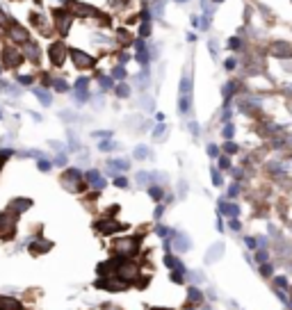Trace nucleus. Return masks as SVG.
Masks as SVG:
<instances>
[{"mask_svg": "<svg viewBox=\"0 0 292 310\" xmlns=\"http://www.w3.org/2000/svg\"><path fill=\"white\" fill-rule=\"evenodd\" d=\"M53 87L57 91H66L69 89V84H66V80H60V78H57V80H53Z\"/></svg>", "mask_w": 292, "mask_h": 310, "instance_id": "nucleus-12", "label": "nucleus"}, {"mask_svg": "<svg viewBox=\"0 0 292 310\" xmlns=\"http://www.w3.org/2000/svg\"><path fill=\"white\" fill-rule=\"evenodd\" d=\"M0 310H21V304H18L14 297H5V294H0Z\"/></svg>", "mask_w": 292, "mask_h": 310, "instance_id": "nucleus-9", "label": "nucleus"}, {"mask_svg": "<svg viewBox=\"0 0 292 310\" xmlns=\"http://www.w3.org/2000/svg\"><path fill=\"white\" fill-rule=\"evenodd\" d=\"M35 94H37V98H39V101H42L43 105H50V101H53V98H50V94H46L43 89H37Z\"/></svg>", "mask_w": 292, "mask_h": 310, "instance_id": "nucleus-11", "label": "nucleus"}, {"mask_svg": "<svg viewBox=\"0 0 292 310\" xmlns=\"http://www.w3.org/2000/svg\"><path fill=\"white\" fill-rule=\"evenodd\" d=\"M9 155H12V151H0V169H2V162H5Z\"/></svg>", "mask_w": 292, "mask_h": 310, "instance_id": "nucleus-15", "label": "nucleus"}, {"mask_svg": "<svg viewBox=\"0 0 292 310\" xmlns=\"http://www.w3.org/2000/svg\"><path fill=\"white\" fill-rule=\"evenodd\" d=\"M117 91H119V96H128V89H125V87H119Z\"/></svg>", "mask_w": 292, "mask_h": 310, "instance_id": "nucleus-18", "label": "nucleus"}, {"mask_svg": "<svg viewBox=\"0 0 292 310\" xmlns=\"http://www.w3.org/2000/svg\"><path fill=\"white\" fill-rule=\"evenodd\" d=\"M48 55H50V62H53L55 66H62L66 60V46L64 41H55L48 46Z\"/></svg>", "mask_w": 292, "mask_h": 310, "instance_id": "nucleus-3", "label": "nucleus"}, {"mask_svg": "<svg viewBox=\"0 0 292 310\" xmlns=\"http://www.w3.org/2000/svg\"><path fill=\"white\" fill-rule=\"evenodd\" d=\"M23 57H28L30 62H39L42 60V50H39V46H37V41H28L23 43Z\"/></svg>", "mask_w": 292, "mask_h": 310, "instance_id": "nucleus-5", "label": "nucleus"}, {"mask_svg": "<svg viewBox=\"0 0 292 310\" xmlns=\"http://www.w3.org/2000/svg\"><path fill=\"white\" fill-rule=\"evenodd\" d=\"M39 169H42V171H48V169H50V162L39 160Z\"/></svg>", "mask_w": 292, "mask_h": 310, "instance_id": "nucleus-17", "label": "nucleus"}, {"mask_svg": "<svg viewBox=\"0 0 292 310\" xmlns=\"http://www.w3.org/2000/svg\"><path fill=\"white\" fill-rule=\"evenodd\" d=\"M48 246H50V244H32L30 251H32V253H37V251H46Z\"/></svg>", "mask_w": 292, "mask_h": 310, "instance_id": "nucleus-14", "label": "nucleus"}, {"mask_svg": "<svg viewBox=\"0 0 292 310\" xmlns=\"http://www.w3.org/2000/svg\"><path fill=\"white\" fill-rule=\"evenodd\" d=\"M30 205H32L30 198H14V201L7 205V212H9V215H21V212L28 210Z\"/></svg>", "mask_w": 292, "mask_h": 310, "instance_id": "nucleus-7", "label": "nucleus"}, {"mask_svg": "<svg viewBox=\"0 0 292 310\" xmlns=\"http://www.w3.org/2000/svg\"><path fill=\"white\" fill-rule=\"evenodd\" d=\"M23 60H25L23 53H18L14 46L2 50V66H5V69H18V66L23 64Z\"/></svg>", "mask_w": 292, "mask_h": 310, "instance_id": "nucleus-2", "label": "nucleus"}, {"mask_svg": "<svg viewBox=\"0 0 292 310\" xmlns=\"http://www.w3.org/2000/svg\"><path fill=\"white\" fill-rule=\"evenodd\" d=\"M14 224H16V221H14V215H9V212H2V215H0V235H2V237H7V235L14 231Z\"/></svg>", "mask_w": 292, "mask_h": 310, "instance_id": "nucleus-8", "label": "nucleus"}, {"mask_svg": "<svg viewBox=\"0 0 292 310\" xmlns=\"http://www.w3.org/2000/svg\"><path fill=\"white\" fill-rule=\"evenodd\" d=\"M18 82H21V84H30L32 82V76H18Z\"/></svg>", "mask_w": 292, "mask_h": 310, "instance_id": "nucleus-16", "label": "nucleus"}, {"mask_svg": "<svg viewBox=\"0 0 292 310\" xmlns=\"http://www.w3.org/2000/svg\"><path fill=\"white\" fill-rule=\"evenodd\" d=\"M73 12H76L78 16H89V14H94V9H91L89 5H80V2H73Z\"/></svg>", "mask_w": 292, "mask_h": 310, "instance_id": "nucleus-10", "label": "nucleus"}, {"mask_svg": "<svg viewBox=\"0 0 292 310\" xmlns=\"http://www.w3.org/2000/svg\"><path fill=\"white\" fill-rule=\"evenodd\" d=\"M55 23H57L60 35H66L69 28H71V16H69L66 12H62V9H57V12H55Z\"/></svg>", "mask_w": 292, "mask_h": 310, "instance_id": "nucleus-6", "label": "nucleus"}, {"mask_svg": "<svg viewBox=\"0 0 292 310\" xmlns=\"http://www.w3.org/2000/svg\"><path fill=\"white\" fill-rule=\"evenodd\" d=\"M69 55L73 57V64L78 66V69H91L94 66V57H89L87 53H83V50H69Z\"/></svg>", "mask_w": 292, "mask_h": 310, "instance_id": "nucleus-4", "label": "nucleus"}, {"mask_svg": "<svg viewBox=\"0 0 292 310\" xmlns=\"http://www.w3.org/2000/svg\"><path fill=\"white\" fill-rule=\"evenodd\" d=\"M9 21H12V18H9L5 12H2V9H0V28H7V25H9Z\"/></svg>", "mask_w": 292, "mask_h": 310, "instance_id": "nucleus-13", "label": "nucleus"}, {"mask_svg": "<svg viewBox=\"0 0 292 310\" xmlns=\"http://www.w3.org/2000/svg\"><path fill=\"white\" fill-rule=\"evenodd\" d=\"M0 71H2V66H0Z\"/></svg>", "mask_w": 292, "mask_h": 310, "instance_id": "nucleus-19", "label": "nucleus"}, {"mask_svg": "<svg viewBox=\"0 0 292 310\" xmlns=\"http://www.w3.org/2000/svg\"><path fill=\"white\" fill-rule=\"evenodd\" d=\"M5 30H7V39L12 43H16V46H23V43L30 41V30L25 25H21L18 21H9V25Z\"/></svg>", "mask_w": 292, "mask_h": 310, "instance_id": "nucleus-1", "label": "nucleus"}]
</instances>
